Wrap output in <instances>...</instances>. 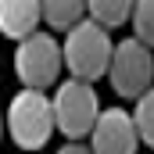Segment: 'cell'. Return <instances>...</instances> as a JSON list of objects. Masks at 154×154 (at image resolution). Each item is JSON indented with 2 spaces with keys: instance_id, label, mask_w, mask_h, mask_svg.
I'll return each instance as SVG.
<instances>
[{
  "instance_id": "6da1fadb",
  "label": "cell",
  "mask_w": 154,
  "mask_h": 154,
  "mask_svg": "<svg viewBox=\"0 0 154 154\" xmlns=\"http://www.w3.org/2000/svg\"><path fill=\"white\" fill-rule=\"evenodd\" d=\"M4 125L11 133V140L22 147V151H43L50 143V136L57 133L54 129V108H50V97L47 90L36 86H22L7 111H4Z\"/></svg>"
},
{
  "instance_id": "7a4b0ae2",
  "label": "cell",
  "mask_w": 154,
  "mask_h": 154,
  "mask_svg": "<svg viewBox=\"0 0 154 154\" xmlns=\"http://www.w3.org/2000/svg\"><path fill=\"white\" fill-rule=\"evenodd\" d=\"M111 50H115L111 32L100 22H93V18L75 22L72 29H65V39H61V57H65L68 75L90 79V82H97L100 75H108Z\"/></svg>"
},
{
  "instance_id": "3957f363",
  "label": "cell",
  "mask_w": 154,
  "mask_h": 154,
  "mask_svg": "<svg viewBox=\"0 0 154 154\" xmlns=\"http://www.w3.org/2000/svg\"><path fill=\"white\" fill-rule=\"evenodd\" d=\"M50 108H54V129L65 140H86L97 115H100V100H97L93 82L75 75H68L65 82H54Z\"/></svg>"
},
{
  "instance_id": "277c9868",
  "label": "cell",
  "mask_w": 154,
  "mask_h": 154,
  "mask_svg": "<svg viewBox=\"0 0 154 154\" xmlns=\"http://www.w3.org/2000/svg\"><path fill=\"white\" fill-rule=\"evenodd\" d=\"M14 75L22 79V86H36L47 90L61 79L65 57H61V39L47 29H32L29 36L14 39Z\"/></svg>"
},
{
  "instance_id": "5b68a950",
  "label": "cell",
  "mask_w": 154,
  "mask_h": 154,
  "mask_svg": "<svg viewBox=\"0 0 154 154\" xmlns=\"http://www.w3.org/2000/svg\"><path fill=\"white\" fill-rule=\"evenodd\" d=\"M111 90L125 100H136L147 86H154V50L136 36H125L115 43L111 61H108Z\"/></svg>"
},
{
  "instance_id": "8992f818",
  "label": "cell",
  "mask_w": 154,
  "mask_h": 154,
  "mask_svg": "<svg viewBox=\"0 0 154 154\" xmlns=\"http://www.w3.org/2000/svg\"><path fill=\"white\" fill-rule=\"evenodd\" d=\"M90 151L93 154H136L140 133L133 125V111L125 108H104L93 129H90Z\"/></svg>"
},
{
  "instance_id": "52a82bcc",
  "label": "cell",
  "mask_w": 154,
  "mask_h": 154,
  "mask_svg": "<svg viewBox=\"0 0 154 154\" xmlns=\"http://www.w3.org/2000/svg\"><path fill=\"white\" fill-rule=\"evenodd\" d=\"M39 0H0V32L7 39H22L39 29Z\"/></svg>"
},
{
  "instance_id": "ba28073f",
  "label": "cell",
  "mask_w": 154,
  "mask_h": 154,
  "mask_svg": "<svg viewBox=\"0 0 154 154\" xmlns=\"http://www.w3.org/2000/svg\"><path fill=\"white\" fill-rule=\"evenodd\" d=\"M39 14L47 29H72L86 18V0H39Z\"/></svg>"
},
{
  "instance_id": "9c48e42d",
  "label": "cell",
  "mask_w": 154,
  "mask_h": 154,
  "mask_svg": "<svg viewBox=\"0 0 154 154\" xmlns=\"http://www.w3.org/2000/svg\"><path fill=\"white\" fill-rule=\"evenodd\" d=\"M136 0H86V18L100 22L104 29H118L129 22Z\"/></svg>"
},
{
  "instance_id": "30bf717a",
  "label": "cell",
  "mask_w": 154,
  "mask_h": 154,
  "mask_svg": "<svg viewBox=\"0 0 154 154\" xmlns=\"http://www.w3.org/2000/svg\"><path fill=\"white\" fill-rule=\"evenodd\" d=\"M133 125H136V133H140V143L154 151V86H147V90L136 97Z\"/></svg>"
},
{
  "instance_id": "8fae6325",
  "label": "cell",
  "mask_w": 154,
  "mask_h": 154,
  "mask_svg": "<svg viewBox=\"0 0 154 154\" xmlns=\"http://www.w3.org/2000/svg\"><path fill=\"white\" fill-rule=\"evenodd\" d=\"M129 25H133V36L154 50V0H136L133 4Z\"/></svg>"
},
{
  "instance_id": "7c38bea8",
  "label": "cell",
  "mask_w": 154,
  "mask_h": 154,
  "mask_svg": "<svg viewBox=\"0 0 154 154\" xmlns=\"http://www.w3.org/2000/svg\"><path fill=\"white\" fill-rule=\"evenodd\" d=\"M57 154H93V151H90V143H79V140H65Z\"/></svg>"
},
{
  "instance_id": "4fadbf2b",
  "label": "cell",
  "mask_w": 154,
  "mask_h": 154,
  "mask_svg": "<svg viewBox=\"0 0 154 154\" xmlns=\"http://www.w3.org/2000/svg\"><path fill=\"white\" fill-rule=\"evenodd\" d=\"M4 133H7V125H4V111H0V143H4Z\"/></svg>"
}]
</instances>
